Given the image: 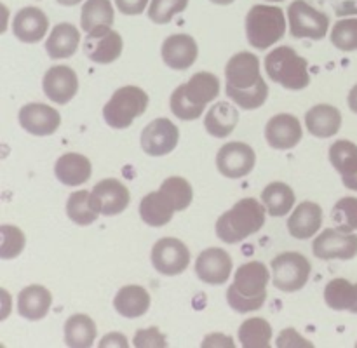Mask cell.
<instances>
[{
  "label": "cell",
  "instance_id": "obj_1",
  "mask_svg": "<svg viewBox=\"0 0 357 348\" xmlns=\"http://www.w3.org/2000/svg\"><path fill=\"white\" fill-rule=\"evenodd\" d=\"M268 280L271 274L261 261L241 264L234 277V284L227 291V301L239 313L261 308L267 299Z\"/></svg>",
  "mask_w": 357,
  "mask_h": 348
},
{
  "label": "cell",
  "instance_id": "obj_2",
  "mask_svg": "<svg viewBox=\"0 0 357 348\" xmlns=\"http://www.w3.org/2000/svg\"><path fill=\"white\" fill-rule=\"evenodd\" d=\"M220 94V79L209 72H199L171 94V111L181 120H195L204 113L209 101Z\"/></svg>",
  "mask_w": 357,
  "mask_h": 348
},
{
  "label": "cell",
  "instance_id": "obj_3",
  "mask_svg": "<svg viewBox=\"0 0 357 348\" xmlns=\"http://www.w3.org/2000/svg\"><path fill=\"white\" fill-rule=\"evenodd\" d=\"M265 205L257 198H243L232 209L223 212L216 221V235L227 244L243 242L265 225Z\"/></svg>",
  "mask_w": 357,
  "mask_h": 348
},
{
  "label": "cell",
  "instance_id": "obj_4",
  "mask_svg": "<svg viewBox=\"0 0 357 348\" xmlns=\"http://www.w3.org/2000/svg\"><path fill=\"white\" fill-rule=\"evenodd\" d=\"M265 72L271 77V80L289 90L305 89L310 84L307 59L288 45L268 52L265 58Z\"/></svg>",
  "mask_w": 357,
  "mask_h": 348
},
{
  "label": "cell",
  "instance_id": "obj_5",
  "mask_svg": "<svg viewBox=\"0 0 357 348\" xmlns=\"http://www.w3.org/2000/svg\"><path fill=\"white\" fill-rule=\"evenodd\" d=\"M286 33V17L281 7L255 6L246 16L248 42L255 49L265 51L281 40Z\"/></svg>",
  "mask_w": 357,
  "mask_h": 348
},
{
  "label": "cell",
  "instance_id": "obj_6",
  "mask_svg": "<svg viewBox=\"0 0 357 348\" xmlns=\"http://www.w3.org/2000/svg\"><path fill=\"white\" fill-rule=\"evenodd\" d=\"M149 106V94L138 86H124L112 94L110 101L105 104L103 117L110 127L126 129L142 117Z\"/></svg>",
  "mask_w": 357,
  "mask_h": 348
},
{
  "label": "cell",
  "instance_id": "obj_7",
  "mask_svg": "<svg viewBox=\"0 0 357 348\" xmlns=\"http://www.w3.org/2000/svg\"><path fill=\"white\" fill-rule=\"evenodd\" d=\"M272 282L279 291L295 292L305 287L310 277V261L303 254L288 251L275 256L271 263Z\"/></svg>",
  "mask_w": 357,
  "mask_h": 348
},
{
  "label": "cell",
  "instance_id": "obj_8",
  "mask_svg": "<svg viewBox=\"0 0 357 348\" xmlns=\"http://www.w3.org/2000/svg\"><path fill=\"white\" fill-rule=\"evenodd\" d=\"M289 33L295 38H312L321 40L326 37L330 28V17L310 6L307 0H293L288 7Z\"/></svg>",
  "mask_w": 357,
  "mask_h": 348
},
{
  "label": "cell",
  "instance_id": "obj_9",
  "mask_svg": "<svg viewBox=\"0 0 357 348\" xmlns=\"http://www.w3.org/2000/svg\"><path fill=\"white\" fill-rule=\"evenodd\" d=\"M150 260L159 274L173 277V275H180L187 270V267L190 264V251L180 239L164 237L153 244Z\"/></svg>",
  "mask_w": 357,
  "mask_h": 348
},
{
  "label": "cell",
  "instance_id": "obj_10",
  "mask_svg": "<svg viewBox=\"0 0 357 348\" xmlns=\"http://www.w3.org/2000/svg\"><path fill=\"white\" fill-rule=\"evenodd\" d=\"M122 47H124L122 37L110 26H98L87 31L84 40V52L91 61L98 65H110L121 58Z\"/></svg>",
  "mask_w": 357,
  "mask_h": 348
},
{
  "label": "cell",
  "instance_id": "obj_11",
  "mask_svg": "<svg viewBox=\"0 0 357 348\" xmlns=\"http://www.w3.org/2000/svg\"><path fill=\"white\" fill-rule=\"evenodd\" d=\"M257 155L250 145L241 141H232L223 145L216 155V167L220 173L230 180L244 177L255 169Z\"/></svg>",
  "mask_w": 357,
  "mask_h": 348
},
{
  "label": "cell",
  "instance_id": "obj_12",
  "mask_svg": "<svg viewBox=\"0 0 357 348\" xmlns=\"http://www.w3.org/2000/svg\"><path fill=\"white\" fill-rule=\"evenodd\" d=\"M319 260H352L357 256V235L338 228H326L312 244Z\"/></svg>",
  "mask_w": 357,
  "mask_h": 348
},
{
  "label": "cell",
  "instance_id": "obj_13",
  "mask_svg": "<svg viewBox=\"0 0 357 348\" xmlns=\"http://www.w3.org/2000/svg\"><path fill=\"white\" fill-rule=\"evenodd\" d=\"M91 198L100 214L117 216L126 211L131 202V193L122 181L115 180V177H107L94 184V188L91 190Z\"/></svg>",
  "mask_w": 357,
  "mask_h": 348
},
{
  "label": "cell",
  "instance_id": "obj_14",
  "mask_svg": "<svg viewBox=\"0 0 357 348\" xmlns=\"http://www.w3.org/2000/svg\"><path fill=\"white\" fill-rule=\"evenodd\" d=\"M180 139V131L169 118H155L142 132V148L146 155L162 157L173 152Z\"/></svg>",
  "mask_w": 357,
  "mask_h": 348
},
{
  "label": "cell",
  "instance_id": "obj_15",
  "mask_svg": "<svg viewBox=\"0 0 357 348\" xmlns=\"http://www.w3.org/2000/svg\"><path fill=\"white\" fill-rule=\"evenodd\" d=\"M227 87L230 89H251L264 80L260 73V59L251 52L232 56L225 66Z\"/></svg>",
  "mask_w": 357,
  "mask_h": 348
},
{
  "label": "cell",
  "instance_id": "obj_16",
  "mask_svg": "<svg viewBox=\"0 0 357 348\" xmlns=\"http://www.w3.org/2000/svg\"><path fill=\"white\" fill-rule=\"evenodd\" d=\"M230 274H232V258L222 247H209L202 251L195 261V275L206 284H223L229 280Z\"/></svg>",
  "mask_w": 357,
  "mask_h": 348
},
{
  "label": "cell",
  "instance_id": "obj_17",
  "mask_svg": "<svg viewBox=\"0 0 357 348\" xmlns=\"http://www.w3.org/2000/svg\"><path fill=\"white\" fill-rule=\"evenodd\" d=\"M20 125L33 136H51L61 125V115L44 103H28L20 110Z\"/></svg>",
  "mask_w": 357,
  "mask_h": 348
},
{
  "label": "cell",
  "instance_id": "obj_18",
  "mask_svg": "<svg viewBox=\"0 0 357 348\" xmlns=\"http://www.w3.org/2000/svg\"><path fill=\"white\" fill-rule=\"evenodd\" d=\"M302 125L295 115L279 113L265 125V139L275 150H289L302 141Z\"/></svg>",
  "mask_w": 357,
  "mask_h": 348
},
{
  "label": "cell",
  "instance_id": "obj_19",
  "mask_svg": "<svg viewBox=\"0 0 357 348\" xmlns=\"http://www.w3.org/2000/svg\"><path fill=\"white\" fill-rule=\"evenodd\" d=\"M42 87L49 100L58 104H66L79 90V79L70 66H52L45 72Z\"/></svg>",
  "mask_w": 357,
  "mask_h": 348
},
{
  "label": "cell",
  "instance_id": "obj_20",
  "mask_svg": "<svg viewBox=\"0 0 357 348\" xmlns=\"http://www.w3.org/2000/svg\"><path fill=\"white\" fill-rule=\"evenodd\" d=\"M199 47L194 37L187 33L171 35L162 44V59L169 68L173 70H188L197 61Z\"/></svg>",
  "mask_w": 357,
  "mask_h": 348
},
{
  "label": "cell",
  "instance_id": "obj_21",
  "mask_svg": "<svg viewBox=\"0 0 357 348\" xmlns=\"http://www.w3.org/2000/svg\"><path fill=\"white\" fill-rule=\"evenodd\" d=\"M49 30V19L38 7H24L13 19L14 37L24 44H37Z\"/></svg>",
  "mask_w": 357,
  "mask_h": 348
},
{
  "label": "cell",
  "instance_id": "obj_22",
  "mask_svg": "<svg viewBox=\"0 0 357 348\" xmlns=\"http://www.w3.org/2000/svg\"><path fill=\"white\" fill-rule=\"evenodd\" d=\"M323 225V209L316 202H302L288 219V232L293 239H312Z\"/></svg>",
  "mask_w": 357,
  "mask_h": 348
},
{
  "label": "cell",
  "instance_id": "obj_23",
  "mask_svg": "<svg viewBox=\"0 0 357 348\" xmlns=\"http://www.w3.org/2000/svg\"><path fill=\"white\" fill-rule=\"evenodd\" d=\"M330 162L340 173L349 190L357 191V146L347 139L335 141L330 146Z\"/></svg>",
  "mask_w": 357,
  "mask_h": 348
},
{
  "label": "cell",
  "instance_id": "obj_24",
  "mask_svg": "<svg viewBox=\"0 0 357 348\" xmlns=\"http://www.w3.org/2000/svg\"><path fill=\"white\" fill-rule=\"evenodd\" d=\"M52 305V294L49 292V289H45L44 285H28L17 296V313H20L23 319L31 320H40L47 315L49 308Z\"/></svg>",
  "mask_w": 357,
  "mask_h": 348
},
{
  "label": "cell",
  "instance_id": "obj_25",
  "mask_svg": "<svg viewBox=\"0 0 357 348\" xmlns=\"http://www.w3.org/2000/svg\"><path fill=\"white\" fill-rule=\"evenodd\" d=\"M307 131L316 138H331L342 127V113L331 104H316L305 113Z\"/></svg>",
  "mask_w": 357,
  "mask_h": 348
},
{
  "label": "cell",
  "instance_id": "obj_26",
  "mask_svg": "<svg viewBox=\"0 0 357 348\" xmlns=\"http://www.w3.org/2000/svg\"><path fill=\"white\" fill-rule=\"evenodd\" d=\"M91 173H93V167H91L89 159L80 153H65L56 160L54 174L59 183L66 187H79L86 183L91 177Z\"/></svg>",
  "mask_w": 357,
  "mask_h": 348
},
{
  "label": "cell",
  "instance_id": "obj_27",
  "mask_svg": "<svg viewBox=\"0 0 357 348\" xmlns=\"http://www.w3.org/2000/svg\"><path fill=\"white\" fill-rule=\"evenodd\" d=\"M239 122V111L227 101H218L209 108L204 118V127L213 138H227L234 132Z\"/></svg>",
  "mask_w": 357,
  "mask_h": 348
},
{
  "label": "cell",
  "instance_id": "obj_28",
  "mask_svg": "<svg viewBox=\"0 0 357 348\" xmlns=\"http://www.w3.org/2000/svg\"><path fill=\"white\" fill-rule=\"evenodd\" d=\"M80 44V31L70 23L56 24L45 42V51L52 59H66L75 54Z\"/></svg>",
  "mask_w": 357,
  "mask_h": 348
},
{
  "label": "cell",
  "instance_id": "obj_29",
  "mask_svg": "<svg viewBox=\"0 0 357 348\" xmlns=\"http://www.w3.org/2000/svg\"><path fill=\"white\" fill-rule=\"evenodd\" d=\"M114 306L126 319H138L150 308V294L142 285H126L115 294Z\"/></svg>",
  "mask_w": 357,
  "mask_h": 348
},
{
  "label": "cell",
  "instance_id": "obj_30",
  "mask_svg": "<svg viewBox=\"0 0 357 348\" xmlns=\"http://www.w3.org/2000/svg\"><path fill=\"white\" fill-rule=\"evenodd\" d=\"M174 212H176V209H174L173 202L160 190L145 195L142 204H139V216L150 226L167 225L173 219Z\"/></svg>",
  "mask_w": 357,
  "mask_h": 348
},
{
  "label": "cell",
  "instance_id": "obj_31",
  "mask_svg": "<svg viewBox=\"0 0 357 348\" xmlns=\"http://www.w3.org/2000/svg\"><path fill=\"white\" fill-rule=\"evenodd\" d=\"M324 301L333 310H349L357 313V284L347 278H333L324 287Z\"/></svg>",
  "mask_w": 357,
  "mask_h": 348
},
{
  "label": "cell",
  "instance_id": "obj_32",
  "mask_svg": "<svg viewBox=\"0 0 357 348\" xmlns=\"http://www.w3.org/2000/svg\"><path fill=\"white\" fill-rule=\"evenodd\" d=\"M96 340V324L89 315L75 313L65 322V341L73 348H89Z\"/></svg>",
  "mask_w": 357,
  "mask_h": 348
},
{
  "label": "cell",
  "instance_id": "obj_33",
  "mask_svg": "<svg viewBox=\"0 0 357 348\" xmlns=\"http://www.w3.org/2000/svg\"><path fill=\"white\" fill-rule=\"evenodd\" d=\"M295 191L289 184L281 183V181H274V183L267 184L261 191V202L267 207V212L274 218L278 216H286L293 209L295 204Z\"/></svg>",
  "mask_w": 357,
  "mask_h": 348
},
{
  "label": "cell",
  "instance_id": "obj_34",
  "mask_svg": "<svg viewBox=\"0 0 357 348\" xmlns=\"http://www.w3.org/2000/svg\"><path fill=\"white\" fill-rule=\"evenodd\" d=\"M239 341L244 348H268L272 343L271 324L260 317H253L241 324Z\"/></svg>",
  "mask_w": 357,
  "mask_h": 348
},
{
  "label": "cell",
  "instance_id": "obj_35",
  "mask_svg": "<svg viewBox=\"0 0 357 348\" xmlns=\"http://www.w3.org/2000/svg\"><path fill=\"white\" fill-rule=\"evenodd\" d=\"M115 19L110 0H87L80 13V26L91 31L98 26H112Z\"/></svg>",
  "mask_w": 357,
  "mask_h": 348
},
{
  "label": "cell",
  "instance_id": "obj_36",
  "mask_svg": "<svg viewBox=\"0 0 357 348\" xmlns=\"http://www.w3.org/2000/svg\"><path fill=\"white\" fill-rule=\"evenodd\" d=\"M66 214L72 219L75 225L87 226L91 223H94L98 219V211L93 204V198H91V191L87 190H79L75 193L70 195V198L66 200Z\"/></svg>",
  "mask_w": 357,
  "mask_h": 348
},
{
  "label": "cell",
  "instance_id": "obj_37",
  "mask_svg": "<svg viewBox=\"0 0 357 348\" xmlns=\"http://www.w3.org/2000/svg\"><path fill=\"white\" fill-rule=\"evenodd\" d=\"M159 190L166 193V197L173 202L176 211H185V209L192 204V198H194V190H192L190 183H188L185 177L180 176L167 177V180L160 184Z\"/></svg>",
  "mask_w": 357,
  "mask_h": 348
},
{
  "label": "cell",
  "instance_id": "obj_38",
  "mask_svg": "<svg viewBox=\"0 0 357 348\" xmlns=\"http://www.w3.org/2000/svg\"><path fill=\"white\" fill-rule=\"evenodd\" d=\"M227 96L234 101L239 108L243 110H257V108L264 106L265 101L268 97V86L265 84V80H261L258 86L251 87V89H230V87H225Z\"/></svg>",
  "mask_w": 357,
  "mask_h": 348
},
{
  "label": "cell",
  "instance_id": "obj_39",
  "mask_svg": "<svg viewBox=\"0 0 357 348\" xmlns=\"http://www.w3.org/2000/svg\"><path fill=\"white\" fill-rule=\"evenodd\" d=\"M330 38L331 44L340 51H357V17H347L335 23Z\"/></svg>",
  "mask_w": 357,
  "mask_h": 348
},
{
  "label": "cell",
  "instance_id": "obj_40",
  "mask_svg": "<svg viewBox=\"0 0 357 348\" xmlns=\"http://www.w3.org/2000/svg\"><path fill=\"white\" fill-rule=\"evenodd\" d=\"M331 219L337 223V228L342 232H356L357 230V198L344 197L335 204Z\"/></svg>",
  "mask_w": 357,
  "mask_h": 348
},
{
  "label": "cell",
  "instance_id": "obj_41",
  "mask_svg": "<svg viewBox=\"0 0 357 348\" xmlns=\"http://www.w3.org/2000/svg\"><path fill=\"white\" fill-rule=\"evenodd\" d=\"M0 232H2V246H0V258L2 260H13L17 258L24 249V233L21 232L17 226L13 225H2L0 226Z\"/></svg>",
  "mask_w": 357,
  "mask_h": 348
},
{
  "label": "cell",
  "instance_id": "obj_42",
  "mask_svg": "<svg viewBox=\"0 0 357 348\" xmlns=\"http://www.w3.org/2000/svg\"><path fill=\"white\" fill-rule=\"evenodd\" d=\"M188 0H152L149 7V17L155 24H166L174 17V14L183 13Z\"/></svg>",
  "mask_w": 357,
  "mask_h": 348
},
{
  "label": "cell",
  "instance_id": "obj_43",
  "mask_svg": "<svg viewBox=\"0 0 357 348\" xmlns=\"http://www.w3.org/2000/svg\"><path fill=\"white\" fill-rule=\"evenodd\" d=\"M132 343H135V347H167V340L157 327L138 331Z\"/></svg>",
  "mask_w": 357,
  "mask_h": 348
},
{
  "label": "cell",
  "instance_id": "obj_44",
  "mask_svg": "<svg viewBox=\"0 0 357 348\" xmlns=\"http://www.w3.org/2000/svg\"><path fill=\"white\" fill-rule=\"evenodd\" d=\"M278 347H312V343L302 340L295 329H284L278 338Z\"/></svg>",
  "mask_w": 357,
  "mask_h": 348
},
{
  "label": "cell",
  "instance_id": "obj_45",
  "mask_svg": "<svg viewBox=\"0 0 357 348\" xmlns=\"http://www.w3.org/2000/svg\"><path fill=\"white\" fill-rule=\"evenodd\" d=\"M149 0H115V6L126 16H136L145 10Z\"/></svg>",
  "mask_w": 357,
  "mask_h": 348
},
{
  "label": "cell",
  "instance_id": "obj_46",
  "mask_svg": "<svg viewBox=\"0 0 357 348\" xmlns=\"http://www.w3.org/2000/svg\"><path fill=\"white\" fill-rule=\"evenodd\" d=\"M337 16H357V0H331Z\"/></svg>",
  "mask_w": 357,
  "mask_h": 348
},
{
  "label": "cell",
  "instance_id": "obj_47",
  "mask_svg": "<svg viewBox=\"0 0 357 348\" xmlns=\"http://www.w3.org/2000/svg\"><path fill=\"white\" fill-rule=\"evenodd\" d=\"M108 345H112V347H128V340L121 333H110L101 340L100 347H108Z\"/></svg>",
  "mask_w": 357,
  "mask_h": 348
},
{
  "label": "cell",
  "instance_id": "obj_48",
  "mask_svg": "<svg viewBox=\"0 0 357 348\" xmlns=\"http://www.w3.org/2000/svg\"><path fill=\"white\" fill-rule=\"evenodd\" d=\"M347 103H349V108H351V110L357 115V84L354 87H352L351 93H349Z\"/></svg>",
  "mask_w": 357,
  "mask_h": 348
},
{
  "label": "cell",
  "instance_id": "obj_49",
  "mask_svg": "<svg viewBox=\"0 0 357 348\" xmlns=\"http://www.w3.org/2000/svg\"><path fill=\"white\" fill-rule=\"evenodd\" d=\"M58 3H61V6H77V3H80L82 0H56Z\"/></svg>",
  "mask_w": 357,
  "mask_h": 348
},
{
  "label": "cell",
  "instance_id": "obj_50",
  "mask_svg": "<svg viewBox=\"0 0 357 348\" xmlns=\"http://www.w3.org/2000/svg\"><path fill=\"white\" fill-rule=\"evenodd\" d=\"M209 2L218 3V6H229V3H232L234 0H209Z\"/></svg>",
  "mask_w": 357,
  "mask_h": 348
},
{
  "label": "cell",
  "instance_id": "obj_51",
  "mask_svg": "<svg viewBox=\"0 0 357 348\" xmlns=\"http://www.w3.org/2000/svg\"><path fill=\"white\" fill-rule=\"evenodd\" d=\"M267 2H284V0H267Z\"/></svg>",
  "mask_w": 357,
  "mask_h": 348
}]
</instances>
